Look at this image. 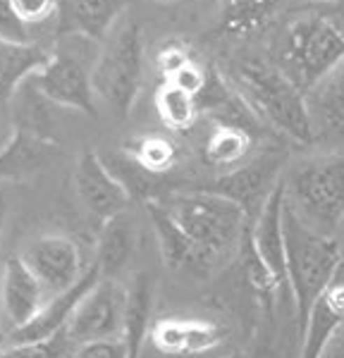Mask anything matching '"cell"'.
Segmentation results:
<instances>
[{
    "mask_svg": "<svg viewBox=\"0 0 344 358\" xmlns=\"http://www.w3.org/2000/svg\"><path fill=\"white\" fill-rule=\"evenodd\" d=\"M15 13L31 29L36 43L53 48L60 31H57V0H13Z\"/></svg>",
    "mask_w": 344,
    "mask_h": 358,
    "instance_id": "27",
    "label": "cell"
},
{
    "mask_svg": "<svg viewBox=\"0 0 344 358\" xmlns=\"http://www.w3.org/2000/svg\"><path fill=\"white\" fill-rule=\"evenodd\" d=\"M287 0H220L213 34L220 38H244L271 24Z\"/></svg>",
    "mask_w": 344,
    "mask_h": 358,
    "instance_id": "20",
    "label": "cell"
},
{
    "mask_svg": "<svg viewBox=\"0 0 344 358\" xmlns=\"http://www.w3.org/2000/svg\"><path fill=\"white\" fill-rule=\"evenodd\" d=\"M160 3H187V0H160Z\"/></svg>",
    "mask_w": 344,
    "mask_h": 358,
    "instance_id": "36",
    "label": "cell"
},
{
    "mask_svg": "<svg viewBox=\"0 0 344 358\" xmlns=\"http://www.w3.org/2000/svg\"><path fill=\"white\" fill-rule=\"evenodd\" d=\"M344 325V280L337 277L328 292L318 299L306 325L301 327L299 358H323L330 342Z\"/></svg>",
    "mask_w": 344,
    "mask_h": 358,
    "instance_id": "16",
    "label": "cell"
},
{
    "mask_svg": "<svg viewBox=\"0 0 344 358\" xmlns=\"http://www.w3.org/2000/svg\"><path fill=\"white\" fill-rule=\"evenodd\" d=\"M256 143V131H249L244 127L234 124H213V131L206 138L203 158L213 167H234L246 163L251 155V148Z\"/></svg>",
    "mask_w": 344,
    "mask_h": 358,
    "instance_id": "25",
    "label": "cell"
},
{
    "mask_svg": "<svg viewBox=\"0 0 344 358\" xmlns=\"http://www.w3.org/2000/svg\"><path fill=\"white\" fill-rule=\"evenodd\" d=\"M57 110H60V106L48 101L36 89V84L29 79L20 86V91L10 103L8 120L13 122V129H22L34 136L48 138V141H57Z\"/></svg>",
    "mask_w": 344,
    "mask_h": 358,
    "instance_id": "21",
    "label": "cell"
},
{
    "mask_svg": "<svg viewBox=\"0 0 344 358\" xmlns=\"http://www.w3.org/2000/svg\"><path fill=\"white\" fill-rule=\"evenodd\" d=\"M0 351H3V346H0Z\"/></svg>",
    "mask_w": 344,
    "mask_h": 358,
    "instance_id": "37",
    "label": "cell"
},
{
    "mask_svg": "<svg viewBox=\"0 0 344 358\" xmlns=\"http://www.w3.org/2000/svg\"><path fill=\"white\" fill-rule=\"evenodd\" d=\"M134 0H57V31L103 43Z\"/></svg>",
    "mask_w": 344,
    "mask_h": 358,
    "instance_id": "13",
    "label": "cell"
},
{
    "mask_svg": "<svg viewBox=\"0 0 344 358\" xmlns=\"http://www.w3.org/2000/svg\"><path fill=\"white\" fill-rule=\"evenodd\" d=\"M323 358H344V325L340 327V332L335 334V339L330 342Z\"/></svg>",
    "mask_w": 344,
    "mask_h": 358,
    "instance_id": "33",
    "label": "cell"
},
{
    "mask_svg": "<svg viewBox=\"0 0 344 358\" xmlns=\"http://www.w3.org/2000/svg\"><path fill=\"white\" fill-rule=\"evenodd\" d=\"M342 227H344V222H342Z\"/></svg>",
    "mask_w": 344,
    "mask_h": 358,
    "instance_id": "38",
    "label": "cell"
},
{
    "mask_svg": "<svg viewBox=\"0 0 344 358\" xmlns=\"http://www.w3.org/2000/svg\"><path fill=\"white\" fill-rule=\"evenodd\" d=\"M153 103H156V113L163 120V124L170 131H177V134L189 131L201 117L196 98L175 84H165V82L160 84Z\"/></svg>",
    "mask_w": 344,
    "mask_h": 358,
    "instance_id": "26",
    "label": "cell"
},
{
    "mask_svg": "<svg viewBox=\"0 0 344 358\" xmlns=\"http://www.w3.org/2000/svg\"><path fill=\"white\" fill-rule=\"evenodd\" d=\"M146 215L151 220V227L156 232L160 256L163 263L172 270H192V273H208L203 261H201L196 246L192 244V239L185 234V229L177 224L175 217L170 215V210L160 203L158 199L146 201Z\"/></svg>",
    "mask_w": 344,
    "mask_h": 358,
    "instance_id": "19",
    "label": "cell"
},
{
    "mask_svg": "<svg viewBox=\"0 0 344 358\" xmlns=\"http://www.w3.org/2000/svg\"><path fill=\"white\" fill-rule=\"evenodd\" d=\"M3 227H5V199L0 196V234H3Z\"/></svg>",
    "mask_w": 344,
    "mask_h": 358,
    "instance_id": "34",
    "label": "cell"
},
{
    "mask_svg": "<svg viewBox=\"0 0 344 358\" xmlns=\"http://www.w3.org/2000/svg\"><path fill=\"white\" fill-rule=\"evenodd\" d=\"M153 310V282L146 273H136L127 287V313H124L122 342L127 346V358H139L141 346L151 334Z\"/></svg>",
    "mask_w": 344,
    "mask_h": 358,
    "instance_id": "23",
    "label": "cell"
},
{
    "mask_svg": "<svg viewBox=\"0 0 344 358\" xmlns=\"http://www.w3.org/2000/svg\"><path fill=\"white\" fill-rule=\"evenodd\" d=\"M285 177V153L278 148H266V151L256 153L227 175L217 177L215 182L206 184L201 189H208L220 196H227L229 201L239 203L249 213V217H256L261 208L266 206L268 196H271L278 184Z\"/></svg>",
    "mask_w": 344,
    "mask_h": 358,
    "instance_id": "9",
    "label": "cell"
},
{
    "mask_svg": "<svg viewBox=\"0 0 344 358\" xmlns=\"http://www.w3.org/2000/svg\"><path fill=\"white\" fill-rule=\"evenodd\" d=\"M74 344L67 330H60L48 339L24 344H10L0 351V358H70Z\"/></svg>",
    "mask_w": 344,
    "mask_h": 358,
    "instance_id": "29",
    "label": "cell"
},
{
    "mask_svg": "<svg viewBox=\"0 0 344 358\" xmlns=\"http://www.w3.org/2000/svg\"><path fill=\"white\" fill-rule=\"evenodd\" d=\"M124 313H127V287L117 277H101V282L84 296L72 320L67 322V334L72 344H89L101 339H122Z\"/></svg>",
    "mask_w": 344,
    "mask_h": 358,
    "instance_id": "8",
    "label": "cell"
},
{
    "mask_svg": "<svg viewBox=\"0 0 344 358\" xmlns=\"http://www.w3.org/2000/svg\"><path fill=\"white\" fill-rule=\"evenodd\" d=\"M285 248L289 296L301 332L313 306L340 275L342 251L330 234L306 224L289 206H285Z\"/></svg>",
    "mask_w": 344,
    "mask_h": 358,
    "instance_id": "4",
    "label": "cell"
},
{
    "mask_svg": "<svg viewBox=\"0 0 344 358\" xmlns=\"http://www.w3.org/2000/svg\"><path fill=\"white\" fill-rule=\"evenodd\" d=\"M45 292L38 285L22 256L10 258L3 270L0 282V310L8 317V322L15 330H22L34 320L45 306Z\"/></svg>",
    "mask_w": 344,
    "mask_h": 358,
    "instance_id": "15",
    "label": "cell"
},
{
    "mask_svg": "<svg viewBox=\"0 0 344 358\" xmlns=\"http://www.w3.org/2000/svg\"><path fill=\"white\" fill-rule=\"evenodd\" d=\"M194 60H196V57H194L192 48H189L187 43L165 41V45L156 55V67H158L160 77H163V82L170 84V82H175L177 74H180L182 69H187Z\"/></svg>",
    "mask_w": 344,
    "mask_h": 358,
    "instance_id": "30",
    "label": "cell"
},
{
    "mask_svg": "<svg viewBox=\"0 0 344 358\" xmlns=\"http://www.w3.org/2000/svg\"><path fill=\"white\" fill-rule=\"evenodd\" d=\"M70 358H127V346L122 339H101L74 346Z\"/></svg>",
    "mask_w": 344,
    "mask_h": 358,
    "instance_id": "32",
    "label": "cell"
},
{
    "mask_svg": "<svg viewBox=\"0 0 344 358\" xmlns=\"http://www.w3.org/2000/svg\"><path fill=\"white\" fill-rule=\"evenodd\" d=\"M134 222H131L127 210L101 224L94 263L101 268L103 277H115L120 270H124V265L129 263L131 253H134Z\"/></svg>",
    "mask_w": 344,
    "mask_h": 358,
    "instance_id": "22",
    "label": "cell"
},
{
    "mask_svg": "<svg viewBox=\"0 0 344 358\" xmlns=\"http://www.w3.org/2000/svg\"><path fill=\"white\" fill-rule=\"evenodd\" d=\"M53 48L41 43L0 41V117H8L20 86L48 65Z\"/></svg>",
    "mask_w": 344,
    "mask_h": 358,
    "instance_id": "17",
    "label": "cell"
},
{
    "mask_svg": "<svg viewBox=\"0 0 344 358\" xmlns=\"http://www.w3.org/2000/svg\"><path fill=\"white\" fill-rule=\"evenodd\" d=\"M101 268L96 263H91L86 268V273L82 275V280L67 289L65 294H57V296L48 299L45 306L41 308V313L34 317L27 327L22 330H15L13 337H10V344H24V342H38V339H48L57 334L60 330H65L67 322L72 320L74 310L79 308V303L84 301V296L94 289L96 285L101 282Z\"/></svg>",
    "mask_w": 344,
    "mask_h": 358,
    "instance_id": "14",
    "label": "cell"
},
{
    "mask_svg": "<svg viewBox=\"0 0 344 358\" xmlns=\"http://www.w3.org/2000/svg\"><path fill=\"white\" fill-rule=\"evenodd\" d=\"M158 201L196 246L208 273L239 253L251 217L227 196L196 187L187 192H170Z\"/></svg>",
    "mask_w": 344,
    "mask_h": 358,
    "instance_id": "3",
    "label": "cell"
},
{
    "mask_svg": "<svg viewBox=\"0 0 344 358\" xmlns=\"http://www.w3.org/2000/svg\"><path fill=\"white\" fill-rule=\"evenodd\" d=\"M282 182L287 206L313 229L330 234L344 222V153L303 158Z\"/></svg>",
    "mask_w": 344,
    "mask_h": 358,
    "instance_id": "6",
    "label": "cell"
},
{
    "mask_svg": "<svg viewBox=\"0 0 344 358\" xmlns=\"http://www.w3.org/2000/svg\"><path fill=\"white\" fill-rule=\"evenodd\" d=\"M101 43L79 34H62L53 45L48 65L31 77L36 89L55 106L96 117L94 67L99 62Z\"/></svg>",
    "mask_w": 344,
    "mask_h": 358,
    "instance_id": "7",
    "label": "cell"
},
{
    "mask_svg": "<svg viewBox=\"0 0 344 358\" xmlns=\"http://www.w3.org/2000/svg\"><path fill=\"white\" fill-rule=\"evenodd\" d=\"M271 60L303 96L344 60V10L292 13L273 36Z\"/></svg>",
    "mask_w": 344,
    "mask_h": 358,
    "instance_id": "1",
    "label": "cell"
},
{
    "mask_svg": "<svg viewBox=\"0 0 344 358\" xmlns=\"http://www.w3.org/2000/svg\"><path fill=\"white\" fill-rule=\"evenodd\" d=\"M72 187L84 210L94 215L101 224L131 206L127 189L113 177V172L103 163L101 153L89 146L77 155L72 170Z\"/></svg>",
    "mask_w": 344,
    "mask_h": 358,
    "instance_id": "11",
    "label": "cell"
},
{
    "mask_svg": "<svg viewBox=\"0 0 344 358\" xmlns=\"http://www.w3.org/2000/svg\"><path fill=\"white\" fill-rule=\"evenodd\" d=\"M0 41L10 43H36L31 29L15 13L13 0H0Z\"/></svg>",
    "mask_w": 344,
    "mask_h": 358,
    "instance_id": "31",
    "label": "cell"
},
{
    "mask_svg": "<svg viewBox=\"0 0 344 358\" xmlns=\"http://www.w3.org/2000/svg\"><path fill=\"white\" fill-rule=\"evenodd\" d=\"M122 151L141 170L156 177H168L182 163V146L168 134H136L122 143Z\"/></svg>",
    "mask_w": 344,
    "mask_h": 358,
    "instance_id": "24",
    "label": "cell"
},
{
    "mask_svg": "<svg viewBox=\"0 0 344 358\" xmlns=\"http://www.w3.org/2000/svg\"><path fill=\"white\" fill-rule=\"evenodd\" d=\"M57 141L34 136L29 131L13 129L8 141L0 146V182H29L43 175L60 158Z\"/></svg>",
    "mask_w": 344,
    "mask_h": 358,
    "instance_id": "12",
    "label": "cell"
},
{
    "mask_svg": "<svg viewBox=\"0 0 344 358\" xmlns=\"http://www.w3.org/2000/svg\"><path fill=\"white\" fill-rule=\"evenodd\" d=\"M225 358H246L244 354H229V356H225Z\"/></svg>",
    "mask_w": 344,
    "mask_h": 358,
    "instance_id": "35",
    "label": "cell"
},
{
    "mask_svg": "<svg viewBox=\"0 0 344 358\" xmlns=\"http://www.w3.org/2000/svg\"><path fill=\"white\" fill-rule=\"evenodd\" d=\"M222 77L263 127L303 146L315 141L306 96L280 72L271 57H232Z\"/></svg>",
    "mask_w": 344,
    "mask_h": 358,
    "instance_id": "2",
    "label": "cell"
},
{
    "mask_svg": "<svg viewBox=\"0 0 344 358\" xmlns=\"http://www.w3.org/2000/svg\"><path fill=\"white\" fill-rule=\"evenodd\" d=\"M143 24L134 13H124L113 27L108 38L101 43L99 62L94 67V94L96 101L124 122L129 117L143 82Z\"/></svg>",
    "mask_w": 344,
    "mask_h": 358,
    "instance_id": "5",
    "label": "cell"
},
{
    "mask_svg": "<svg viewBox=\"0 0 344 358\" xmlns=\"http://www.w3.org/2000/svg\"><path fill=\"white\" fill-rule=\"evenodd\" d=\"M306 106L315 138L325 136L344 143V60L308 91Z\"/></svg>",
    "mask_w": 344,
    "mask_h": 358,
    "instance_id": "18",
    "label": "cell"
},
{
    "mask_svg": "<svg viewBox=\"0 0 344 358\" xmlns=\"http://www.w3.org/2000/svg\"><path fill=\"white\" fill-rule=\"evenodd\" d=\"M22 261L50 299L72 289L89 268L82 265L79 244L65 234H43L34 239L22 253Z\"/></svg>",
    "mask_w": 344,
    "mask_h": 358,
    "instance_id": "10",
    "label": "cell"
},
{
    "mask_svg": "<svg viewBox=\"0 0 344 358\" xmlns=\"http://www.w3.org/2000/svg\"><path fill=\"white\" fill-rule=\"evenodd\" d=\"M189 334H192V317H158L151 327V342L168 356H189Z\"/></svg>",
    "mask_w": 344,
    "mask_h": 358,
    "instance_id": "28",
    "label": "cell"
}]
</instances>
